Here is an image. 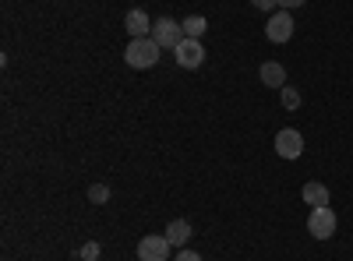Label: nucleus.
<instances>
[{
	"label": "nucleus",
	"instance_id": "nucleus-3",
	"mask_svg": "<svg viewBox=\"0 0 353 261\" xmlns=\"http://www.w3.org/2000/svg\"><path fill=\"white\" fill-rule=\"evenodd\" d=\"M307 233H311L314 240H329V237L336 233V212H332L329 205L311 209V216H307Z\"/></svg>",
	"mask_w": 353,
	"mask_h": 261
},
{
	"label": "nucleus",
	"instance_id": "nucleus-1",
	"mask_svg": "<svg viewBox=\"0 0 353 261\" xmlns=\"http://www.w3.org/2000/svg\"><path fill=\"white\" fill-rule=\"evenodd\" d=\"M159 50H163V46H159L152 36H141V39H131V43H128L124 61H128V67H134V71L156 67V64H159Z\"/></svg>",
	"mask_w": 353,
	"mask_h": 261
},
{
	"label": "nucleus",
	"instance_id": "nucleus-5",
	"mask_svg": "<svg viewBox=\"0 0 353 261\" xmlns=\"http://www.w3.org/2000/svg\"><path fill=\"white\" fill-rule=\"evenodd\" d=\"M173 56H176V64H181L184 71H194V67L205 64V46H201V39H188L184 36V43L173 50Z\"/></svg>",
	"mask_w": 353,
	"mask_h": 261
},
{
	"label": "nucleus",
	"instance_id": "nucleus-10",
	"mask_svg": "<svg viewBox=\"0 0 353 261\" xmlns=\"http://www.w3.org/2000/svg\"><path fill=\"white\" fill-rule=\"evenodd\" d=\"M258 74H261V85H269V89H286V67L283 64L265 61Z\"/></svg>",
	"mask_w": 353,
	"mask_h": 261
},
{
	"label": "nucleus",
	"instance_id": "nucleus-12",
	"mask_svg": "<svg viewBox=\"0 0 353 261\" xmlns=\"http://www.w3.org/2000/svg\"><path fill=\"white\" fill-rule=\"evenodd\" d=\"M181 25H184V36H188V39H201L205 28H209V21H205L201 14H191V18H184Z\"/></svg>",
	"mask_w": 353,
	"mask_h": 261
},
{
	"label": "nucleus",
	"instance_id": "nucleus-11",
	"mask_svg": "<svg viewBox=\"0 0 353 261\" xmlns=\"http://www.w3.org/2000/svg\"><path fill=\"white\" fill-rule=\"evenodd\" d=\"M191 233H194V229H191V222H184V219H173V222L166 226V240H170V244H188Z\"/></svg>",
	"mask_w": 353,
	"mask_h": 261
},
{
	"label": "nucleus",
	"instance_id": "nucleus-14",
	"mask_svg": "<svg viewBox=\"0 0 353 261\" xmlns=\"http://www.w3.org/2000/svg\"><path fill=\"white\" fill-rule=\"evenodd\" d=\"M283 106L286 109H297L301 106V92L297 89H283Z\"/></svg>",
	"mask_w": 353,
	"mask_h": 261
},
{
	"label": "nucleus",
	"instance_id": "nucleus-4",
	"mask_svg": "<svg viewBox=\"0 0 353 261\" xmlns=\"http://www.w3.org/2000/svg\"><path fill=\"white\" fill-rule=\"evenodd\" d=\"M276 156L279 159H301L304 156V134L297 127L276 131Z\"/></svg>",
	"mask_w": 353,
	"mask_h": 261
},
{
	"label": "nucleus",
	"instance_id": "nucleus-16",
	"mask_svg": "<svg viewBox=\"0 0 353 261\" xmlns=\"http://www.w3.org/2000/svg\"><path fill=\"white\" fill-rule=\"evenodd\" d=\"M251 4H254L258 11H276V8H279V0H251Z\"/></svg>",
	"mask_w": 353,
	"mask_h": 261
},
{
	"label": "nucleus",
	"instance_id": "nucleus-18",
	"mask_svg": "<svg viewBox=\"0 0 353 261\" xmlns=\"http://www.w3.org/2000/svg\"><path fill=\"white\" fill-rule=\"evenodd\" d=\"M304 0H279V11H293V8H301Z\"/></svg>",
	"mask_w": 353,
	"mask_h": 261
},
{
	"label": "nucleus",
	"instance_id": "nucleus-2",
	"mask_svg": "<svg viewBox=\"0 0 353 261\" xmlns=\"http://www.w3.org/2000/svg\"><path fill=\"white\" fill-rule=\"evenodd\" d=\"M152 39L163 50H176V46L184 43V25L173 21V18H159V21H152Z\"/></svg>",
	"mask_w": 353,
	"mask_h": 261
},
{
	"label": "nucleus",
	"instance_id": "nucleus-6",
	"mask_svg": "<svg viewBox=\"0 0 353 261\" xmlns=\"http://www.w3.org/2000/svg\"><path fill=\"white\" fill-rule=\"evenodd\" d=\"M170 247L173 244L166 240V233L163 237H156V233L152 237H141L138 240V261H166L170 258Z\"/></svg>",
	"mask_w": 353,
	"mask_h": 261
},
{
	"label": "nucleus",
	"instance_id": "nucleus-15",
	"mask_svg": "<svg viewBox=\"0 0 353 261\" xmlns=\"http://www.w3.org/2000/svg\"><path fill=\"white\" fill-rule=\"evenodd\" d=\"M78 258H81V261H96V258H99V244H92V240H88V244L78 251Z\"/></svg>",
	"mask_w": 353,
	"mask_h": 261
},
{
	"label": "nucleus",
	"instance_id": "nucleus-8",
	"mask_svg": "<svg viewBox=\"0 0 353 261\" xmlns=\"http://www.w3.org/2000/svg\"><path fill=\"white\" fill-rule=\"evenodd\" d=\"M124 28H128V32H131V39H141V36H152V21H149V14H145L141 8L128 11V18H124Z\"/></svg>",
	"mask_w": 353,
	"mask_h": 261
},
{
	"label": "nucleus",
	"instance_id": "nucleus-7",
	"mask_svg": "<svg viewBox=\"0 0 353 261\" xmlns=\"http://www.w3.org/2000/svg\"><path fill=\"white\" fill-rule=\"evenodd\" d=\"M265 36H269L272 43H286L293 36V18L290 11H272V18L265 21Z\"/></svg>",
	"mask_w": 353,
	"mask_h": 261
},
{
	"label": "nucleus",
	"instance_id": "nucleus-17",
	"mask_svg": "<svg viewBox=\"0 0 353 261\" xmlns=\"http://www.w3.org/2000/svg\"><path fill=\"white\" fill-rule=\"evenodd\" d=\"M173 261H201V258H198L194 251H176V258H173Z\"/></svg>",
	"mask_w": 353,
	"mask_h": 261
},
{
	"label": "nucleus",
	"instance_id": "nucleus-13",
	"mask_svg": "<svg viewBox=\"0 0 353 261\" xmlns=\"http://www.w3.org/2000/svg\"><path fill=\"white\" fill-rule=\"evenodd\" d=\"M88 201H96V205L110 201V187L106 184H92V187H88Z\"/></svg>",
	"mask_w": 353,
	"mask_h": 261
},
{
	"label": "nucleus",
	"instance_id": "nucleus-9",
	"mask_svg": "<svg viewBox=\"0 0 353 261\" xmlns=\"http://www.w3.org/2000/svg\"><path fill=\"white\" fill-rule=\"evenodd\" d=\"M301 198H304V205L321 209V205H329V187L321 184V180H307V184L301 187Z\"/></svg>",
	"mask_w": 353,
	"mask_h": 261
}]
</instances>
